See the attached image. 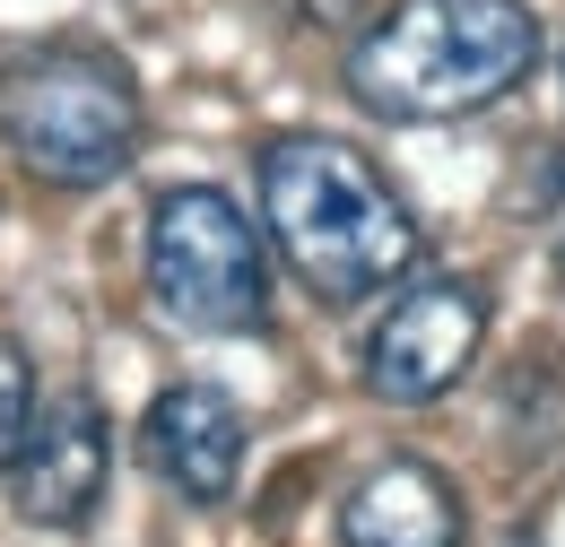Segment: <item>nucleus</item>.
Segmentation results:
<instances>
[{
    "label": "nucleus",
    "mask_w": 565,
    "mask_h": 547,
    "mask_svg": "<svg viewBox=\"0 0 565 547\" xmlns=\"http://www.w3.org/2000/svg\"><path fill=\"white\" fill-rule=\"evenodd\" d=\"M540 62L522 0H392L349 53V96L374 122H461L504 105Z\"/></svg>",
    "instance_id": "nucleus-1"
},
{
    "label": "nucleus",
    "mask_w": 565,
    "mask_h": 547,
    "mask_svg": "<svg viewBox=\"0 0 565 547\" xmlns=\"http://www.w3.org/2000/svg\"><path fill=\"white\" fill-rule=\"evenodd\" d=\"M262 217L279 235L287 270L322 304H356L418 261V217L383 183V165L349 139L296 131L262 148Z\"/></svg>",
    "instance_id": "nucleus-2"
},
{
    "label": "nucleus",
    "mask_w": 565,
    "mask_h": 547,
    "mask_svg": "<svg viewBox=\"0 0 565 547\" xmlns=\"http://www.w3.org/2000/svg\"><path fill=\"white\" fill-rule=\"evenodd\" d=\"M140 78L122 53H105L87 35L0 44V139L35 183L96 192L140 157Z\"/></svg>",
    "instance_id": "nucleus-3"
},
{
    "label": "nucleus",
    "mask_w": 565,
    "mask_h": 547,
    "mask_svg": "<svg viewBox=\"0 0 565 547\" xmlns=\"http://www.w3.org/2000/svg\"><path fill=\"white\" fill-rule=\"evenodd\" d=\"M148 296L174 331L201 340H244L270 322V261L253 217L210 192V183H174L148 217Z\"/></svg>",
    "instance_id": "nucleus-4"
},
{
    "label": "nucleus",
    "mask_w": 565,
    "mask_h": 547,
    "mask_svg": "<svg viewBox=\"0 0 565 547\" xmlns=\"http://www.w3.org/2000/svg\"><path fill=\"white\" fill-rule=\"evenodd\" d=\"M488 340V287L479 278H418L392 296V313L365 340V392L374 400H444Z\"/></svg>",
    "instance_id": "nucleus-5"
},
{
    "label": "nucleus",
    "mask_w": 565,
    "mask_h": 547,
    "mask_svg": "<svg viewBox=\"0 0 565 547\" xmlns=\"http://www.w3.org/2000/svg\"><path fill=\"white\" fill-rule=\"evenodd\" d=\"M105 470H114V435H105V409L71 392L53 409H35V435L18 452V513L44 522V530H78L105 495Z\"/></svg>",
    "instance_id": "nucleus-6"
},
{
    "label": "nucleus",
    "mask_w": 565,
    "mask_h": 547,
    "mask_svg": "<svg viewBox=\"0 0 565 547\" xmlns=\"http://www.w3.org/2000/svg\"><path fill=\"white\" fill-rule=\"evenodd\" d=\"M140 461L174 486V495L226 504V495H235V470H244V417H235V400L210 392V383H174V392H157L148 417H140Z\"/></svg>",
    "instance_id": "nucleus-7"
},
{
    "label": "nucleus",
    "mask_w": 565,
    "mask_h": 547,
    "mask_svg": "<svg viewBox=\"0 0 565 547\" xmlns=\"http://www.w3.org/2000/svg\"><path fill=\"white\" fill-rule=\"evenodd\" d=\"M340 547H461V495L435 461H374L340 504Z\"/></svg>",
    "instance_id": "nucleus-8"
},
{
    "label": "nucleus",
    "mask_w": 565,
    "mask_h": 547,
    "mask_svg": "<svg viewBox=\"0 0 565 547\" xmlns=\"http://www.w3.org/2000/svg\"><path fill=\"white\" fill-rule=\"evenodd\" d=\"M26 435H35V365L18 340H0V479L18 470Z\"/></svg>",
    "instance_id": "nucleus-9"
},
{
    "label": "nucleus",
    "mask_w": 565,
    "mask_h": 547,
    "mask_svg": "<svg viewBox=\"0 0 565 547\" xmlns=\"http://www.w3.org/2000/svg\"><path fill=\"white\" fill-rule=\"evenodd\" d=\"M296 26H349L356 9H374V0H279Z\"/></svg>",
    "instance_id": "nucleus-10"
},
{
    "label": "nucleus",
    "mask_w": 565,
    "mask_h": 547,
    "mask_svg": "<svg viewBox=\"0 0 565 547\" xmlns=\"http://www.w3.org/2000/svg\"><path fill=\"white\" fill-rule=\"evenodd\" d=\"M557 287H565V253H557Z\"/></svg>",
    "instance_id": "nucleus-11"
}]
</instances>
